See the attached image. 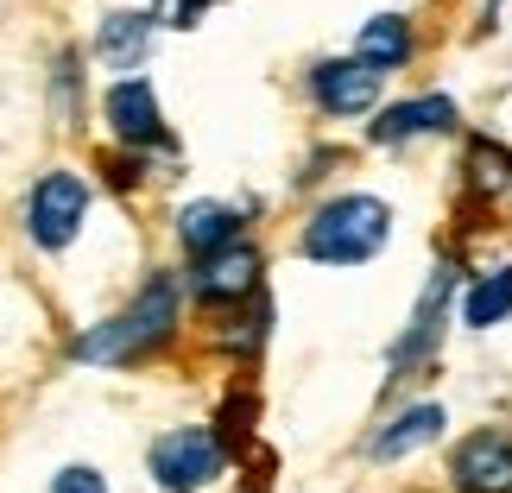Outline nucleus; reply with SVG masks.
I'll return each mask as SVG.
<instances>
[{"mask_svg": "<svg viewBox=\"0 0 512 493\" xmlns=\"http://www.w3.org/2000/svg\"><path fill=\"white\" fill-rule=\"evenodd\" d=\"M171 329H177V279L159 272V279H146V291L121 310V317L95 323L89 335H76L70 354L89 361V367H133L159 342H171Z\"/></svg>", "mask_w": 512, "mask_h": 493, "instance_id": "obj_1", "label": "nucleus"}, {"mask_svg": "<svg viewBox=\"0 0 512 493\" xmlns=\"http://www.w3.org/2000/svg\"><path fill=\"white\" fill-rule=\"evenodd\" d=\"M386 234H392V209L380 196H336V203H323L310 215L304 253L317 266H361L386 247Z\"/></svg>", "mask_w": 512, "mask_h": 493, "instance_id": "obj_2", "label": "nucleus"}, {"mask_svg": "<svg viewBox=\"0 0 512 493\" xmlns=\"http://www.w3.org/2000/svg\"><path fill=\"white\" fill-rule=\"evenodd\" d=\"M83 215H89V184L76 171L38 177V190L26 196V234L45 253H64L76 234H83Z\"/></svg>", "mask_w": 512, "mask_h": 493, "instance_id": "obj_3", "label": "nucleus"}, {"mask_svg": "<svg viewBox=\"0 0 512 493\" xmlns=\"http://www.w3.org/2000/svg\"><path fill=\"white\" fill-rule=\"evenodd\" d=\"M146 468H152V481L165 493H203L215 475H222V443H215L209 430H196V424L165 430V437L152 443Z\"/></svg>", "mask_w": 512, "mask_h": 493, "instance_id": "obj_4", "label": "nucleus"}, {"mask_svg": "<svg viewBox=\"0 0 512 493\" xmlns=\"http://www.w3.org/2000/svg\"><path fill=\"white\" fill-rule=\"evenodd\" d=\"M449 291H456V272H437V279L424 285V298H418V310H411L405 335H399V342H392V354H386V380H392V386L411 380V367L437 361V348H443V310H449Z\"/></svg>", "mask_w": 512, "mask_h": 493, "instance_id": "obj_5", "label": "nucleus"}, {"mask_svg": "<svg viewBox=\"0 0 512 493\" xmlns=\"http://www.w3.org/2000/svg\"><path fill=\"white\" fill-rule=\"evenodd\" d=\"M108 127H114V140H127V146H171L159 95H152L146 76H121V83L108 89Z\"/></svg>", "mask_w": 512, "mask_h": 493, "instance_id": "obj_6", "label": "nucleus"}, {"mask_svg": "<svg viewBox=\"0 0 512 493\" xmlns=\"http://www.w3.org/2000/svg\"><path fill=\"white\" fill-rule=\"evenodd\" d=\"M462 493H512V430H475L456 462H449Z\"/></svg>", "mask_w": 512, "mask_h": 493, "instance_id": "obj_7", "label": "nucleus"}, {"mask_svg": "<svg viewBox=\"0 0 512 493\" xmlns=\"http://www.w3.org/2000/svg\"><path fill=\"white\" fill-rule=\"evenodd\" d=\"M260 291V260H253V247H222L209 253V260H196L190 272V298L196 304H234V298H253Z\"/></svg>", "mask_w": 512, "mask_h": 493, "instance_id": "obj_8", "label": "nucleus"}, {"mask_svg": "<svg viewBox=\"0 0 512 493\" xmlns=\"http://www.w3.org/2000/svg\"><path fill=\"white\" fill-rule=\"evenodd\" d=\"M310 89H317V102L329 114H367L380 102V76L367 64H354V57H329V64L310 70Z\"/></svg>", "mask_w": 512, "mask_h": 493, "instance_id": "obj_9", "label": "nucleus"}, {"mask_svg": "<svg viewBox=\"0 0 512 493\" xmlns=\"http://www.w3.org/2000/svg\"><path fill=\"white\" fill-rule=\"evenodd\" d=\"M456 127V102L449 95H418V102H399L373 121V140L380 146H405V140H424V133H449Z\"/></svg>", "mask_w": 512, "mask_h": 493, "instance_id": "obj_10", "label": "nucleus"}, {"mask_svg": "<svg viewBox=\"0 0 512 493\" xmlns=\"http://www.w3.org/2000/svg\"><path fill=\"white\" fill-rule=\"evenodd\" d=\"M443 424H449V411L443 405H411L399 411L380 437H373V462H405V456H418V449H430L443 437Z\"/></svg>", "mask_w": 512, "mask_h": 493, "instance_id": "obj_11", "label": "nucleus"}, {"mask_svg": "<svg viewBox=\"0 0 512 493\" xmlns=\"http://www.w3.org/2000/svg\"><path fill=\"white\" fill-rule=\"evenodd\" d=\"M177 241H184L190 260H209V253L241 241V215H234L228 203H190L184 215H177Z\"/></svg>", "mask_w": 512, "mask_h": 493, "instance_id": "obj_12", "label": "nucleus"}, {"mask_svg": "<svg viewBox=\"0 0 512 493\" xmlns=\"http://www.w3.org/2000/svg\"><path fill=\"white\" fill-rule=\"evenodd\" d=\"M152 45V13H108L102 19V38H95V51H102V64L114 70H133Z\"/></svg>", "mask_w": 512, "mask_h": 493, "instance_id": "obj_13", "label": "nucleus"}, {"mask_svg": "<svg viewBox=\"0 0 512 493\" xmlns=\"http://www.w3.org/2000/svg\"><path fill=\"white\" fill-rule=\"evenodd\" d=\"M405 57H411V26H405L399 13H380V19L361 32V51H354V64H367L373 76H380V70H399Z\"/></svg>", "mask_w": 512, "mask_h": 493, "instance_id": "obj_14", "label": "nucleus"}, {"mask_svg": "<svg viewBox=\"0 0 512 493\" xmlns=\"http://www.w3.org/2000/svg\"><path fill=\"white\" fill-rule=\"evenodd\" d=\"M506 317H512V266L475 279V285H468V298H462V323H475V329H494Z\"/></svg>", "mask_w": 512, "mask_h": 493, "instance_id": "obj_15", "label": "nucleus"}, {"mask_svg": "<svg viewBox=\"0 0 512 493\" xmlns=\"http://www.w3.org/2000/svg\"><path fill=\"white\" fill-rule=\"evenodd\" d=\"M475 184L487 190V196H500L506 184H512V159L500 146H475Z\"/></svg>", "mask_w": 512, "mask_h": 493, "instance_id": "obj_16", "label": "nucleus"}, {"mask_svg": "<svg viewBox=\"0 0 512 493\" xmlns=\"http://www.w3.org/2000/svg\"><path fill=\"white\" fill-rule=\"evenodd\" d=\"M51 493H108V487H102L95 468H64V475L51 481Z\"/></svg>", "mask_w": 512, "mask_h": 493, "instance_id": "obj_17", "label": "nucleus"}, {"mask_svg": "<svg viewBox=\"0 0 512 493\" xmlns=\"http://www.w3.org/2000/svg\"><path fill=\"white\" fill-rule=\"evenodd\" d=\"M203 7H215V0H159V19H165V26H196Z\"/></svg>", "mask_w": 512, "mask_h": 493, "instance_id": "obj_18", "label": "nucleus"}, {"mask_svg": "<svg viewBox=\"0 0 512 493\" xmlns=\"http://www.w3.org/2000/svg\"><path fill=\"white\" fill-rule=\"evenodd\" d=\"M494 7H500V0H487V13H494Z\"/></svg>", "mask_w": 512, "mask_h": 493, "instance_id": "obj_19", "label": "nucleus"}]
</instances>
